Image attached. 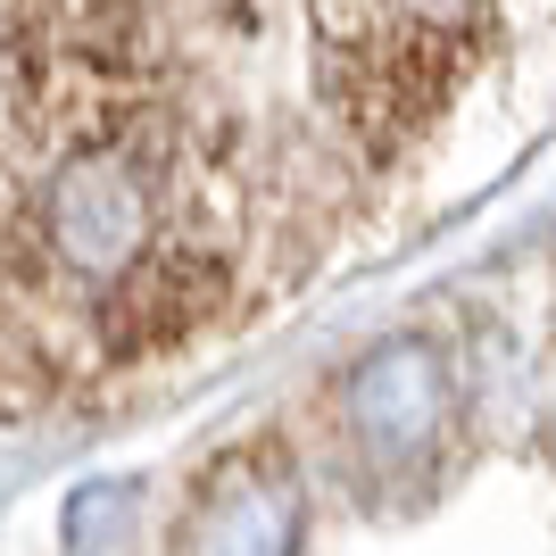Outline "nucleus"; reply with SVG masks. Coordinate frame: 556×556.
I'll use <instances>...</instances> for the list:
<instances>
[{"instance_id": "1", "label": "nucleus", "mask_w": 556, "mask_h": 556, "mask_svg": "<svg viewBox=\"0 0 556 556\" xmlns=\"http://www.w3.org/2000/svg\"><path fill=\"white\" fill-rule=\"evenodd\" d=\"M300 548V482L282 473L275 448H241L216 465L191 498L175 556H291Z\"/></svg>"}, {"instance_id": "2", "label": "nucleus", "mask_w": 556, "mask_h": 556, "mask_svg": "<svg viewBox=\"0 0 556 556\" xmlns=\"http://www.w3.org/2000/svg\"><path fill=\"white\" fill-rule=\"evenodd\" d=\"M441 407H448V374L424 341H382L349 374V441L374 465H416L441 432Z\"/></svg>"}]
</instances>
